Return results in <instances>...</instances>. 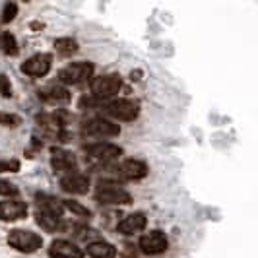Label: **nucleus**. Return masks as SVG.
<instances>
[{
  "instance_id": "nucleus-25",
  "label": "nucleus",
  "mask_w": 258,
  "mask_h": 258,
  "mask_svg": "<svg viewBox=\"0 0 258 258\" xmlns=\"http://www.w3.org/2000/svg\"><path fill=\"white\" fill-rule=\"evenodd\" d=\"M20 190H18V186L12 184L10 181H0V196H8V198H14V196H18Z\"/></svg>"
},
{
  "instance_id": "nucleus-5",
  "label": "nucleus",
  "mask_w": 258,
  "mask_h": 258,
  "mask_svg": "<svg viewBox=\"0 0 258 258\" xmlns=\"http://www.w3.org/2000/svg\"><path fill=\"white\" fill-rule=\"evenodd\" d=\"M93 70H95L93 62H72L66 68H62L56 78L62 86H76V84L88 82L93 76Z\"/></svg>"
},
{
  "instance_id": "nucleus-7",
  "label": "nucleus",
  "mask_w": 258,
  "mask_h": 258,
  "mask_svg": "<svg viewBox=\"0 0 258 258\" xmlns=\"http://www.w3.org/2000/svg\"><path fill=\"white\" fill-rule=\"evenodd\" d=\"M138 246L146 256H159L169 248V239L163 231H150L140 237Z\"/></svg>"
},
{
  "instance_id": "nucleus-14",
  "label": "nucleus",
  "mask_w": 258,
  "mask_h": 258,
  "mask_svg": "<svg viewBox=\"0 0 258 258\" xmlns=\"http://www.w3.org/2000/svg\"><path fill=\"white\" fill-rule=\"evenodd\" d=\"M51 165L56 173H70V171H76V155L72 152H66L60 148H54L51 150Z\"/></svg>"
},
{
  "instance_id": "nucleus-4",
  "label": "nucleus",
  "mask_w": 258,
  "mask_h": 258,
  "mask_svg": "<svg viewBox=\"0 0 258 258\" xmlns=\"http://www.w3.org/2000/svg\"><path fill=\"white\" fill-rule=\"evenodd\" d=\"M8 245L20 250V252H26V254H31V252H37L39 248L43 246V239L41 235L33 231H24V229H14V231L8 233Z\"/></svg>"
},
{
  "instance_id": "nucleus-16",
  "label": "nucleus",
  "mask_w": 258,
  "mask_h": 258,
  "mask_svg": "<svg viewBox=\"0 0 258 258\" xmlns=\"http://www.w3.org/2000/svg\"><path fill=\"white\" fill-rule=\"evenodd\" d=\"M37 95L45 101V103H49V105L68 103V101H70V91L66 90L64 86H56V84L45 86L43 90H39Z\"/></svg>"
},
{
  "instance_id": "nucleus-18",
  "label": "nucleus",
  "mask_w": 258,
  "mask_h": 258,
  "mask_svg": "<svg viewBox=\"0 0 258 258\" xmlns=\"http://www.w3.org/2000/svg\"><path fill=\"white\" fill-rule=\"evenodd\" d=\"M86 254L91 258H116V246L107 241H91V245L86 248Z\"/></svg>"
},
{
  "instance_id": "nucleus-2",
  "label": "nucleus",
  "mask_w": 258,
  "mask_h": 258,
  "mask_svg": "<svg viewBox=\"0 0 258 258\" xmlns=\"http://www.w3.org/2000/svg\"><path fill=\"white\" fill-rule=\"evenodd\" d=\"M93 97H97L99 101L105 99H113L118 95V91L122 88V78L118 74H105V76H97L91 80L90 84Z\"/></svg>"
},
{
  "instance_id": "nucleus-11",
  "label": "nucleus",
  "mask_w": 258,
  "mask_h": 258,
  "mask_svg": "<svg viewBox=\"0 0 258 258\" xmlns=\"http://www.w3.org/2000/svg\"><path fill=\"white\" fill-rule=\"evenodd\" d=\"M27 218V204L16 198H8L0 202V220L2 221H20Z\"/></svg>"
},
{
  "instance_id": "nucleus-12",
  "label": "nucleus",
  "mask_w": 258,
  "mask_h": 258,
  "mask_svg": "<svg viewBox=\"0 0 258 258\" xmlns=\"http://www.w3.org/2000/svg\"><path fill=\"white\" fill-rule=\"evenodd\" d=\"M60 186H62V190L68 194H86L90 190V181H88V177H84L82 173L70 171V173H64V175H62Z\"/></svg>"
},
{
  "instance_id": "nucleus-26",
  "label": "nucleus",
  "mask_w": 258,
  "mask_h": 258,
  "mask_svg": "<svg viewBox=\"0 0 258 258\" xmlns=\"http://www.w3.org/2000/svg\"><path fill=\"white\" fill-rule=\"evenodd\" d=\"M0 95L2 97H10L12 95V84H10L8 76H4V74H0Z\"/></svg>"
},
{
  "instance_id": "nucleus-23",
  "label": "nucleus",
  "mask_w": 258,
  "mask_h": 258,
  "mask_svg": "<svg viewBox=\"0 0 258 258\" xmlns=\"http://www.w3.org/2000/svg\"><path fill=\"white\" fill-rule=\"evenodd\" d=\"M18 16V6L14 4V2H8L6 6H4V10H2V24H10L14 18Z\"/></svg>"
},
{
  "instance_id": "nucleus-19",
  "label": "nucleus",
  "mask_w": 258,
  "mask_h": 258,
  "mask_svg": "<svg viewBox=\"0 0 258 258\" xmlns=\"http://www.w3.org/2000/svg\"><path fill=\"white\" fill-rule=\"evenodd\" d=\"M35 220L37 223L45 229V231L49 233H54V231H62L64 229V221L62 218H56V216H51V214H45V212H35Z\"/></svg>"
},
{
  "instance_id": "nucleus-27",
  "label": "nucleus",
  "mask_w": 258,
  "mask_h": 258,
  "mask_svg": "<svg viewBox=\"0 0 258 258\" xmlns=\"http://www.w3.org/2000/svg\"><path fill=\"white\" fill-rule=\"evenodd\" d=\"M124 258H136V250H134V246H126V256Z\"/></svg>"
},
{
  "instance_id": "nucleus-3",
  "label": "nucleus",
  "mask_w": 258,
  "mask_h": 258,
  "mask_svg": "<svg viewBox=\"0 0 258 258\" xmlns=\"http://www.w3.org/2000/svg\"><path fill=\"white\" fill-rule=\"evenodd\" d=\"M95 200L109 206H122L130 202V194L116 182H99L95 188Z\"/></svg>"
},
{
  "instance_id": "nucleus-17",
  "label": "nucleus",
  "mask_w": 258,
  "mask_h": 258,
  "mask_svg": "<svg viewBox=\"0 0 258 258\" xmlns=\"http://www.w3.org/2000/svg\"><path fill=\"white\" fill-rule=\"evenodd\" d=\"M35 204H37L39 212L51 214V216H56V218H62L64 216V204H62V200H56V196L37 194L35 196Z\"/></svg>"
},
{
  "instance_id": "nucleus-13",
  "label": "nucleus",
  "mask_w": 258,
  "mask_h": 258,
  "mask_svg": "<svg viewBox=\"0 0 258 258\" xmlns=\"http://www.w3.org/2000/svg\"><path fill=\"white\" fill-rule=\"evenodd\" d=\"M49 256L51 258H84L86 252L72 241L66 239H56L51 246H49Z\"/></svg>"
},
{
  "instance_id": "nucleus-9",
  "label": "nucleus",
  "mask_w": 258,
  "mask_h": 258,
  "mask_svg": "<svg viewBox=\"0 0 258 258\" xmlns=\"http://www.w3.org/2000/svg\"><path fill=\"white\" fill-rule=\"evenodd\" d=\"M52 66V56L47 54V52H39V54H33L31 58H27L26 62L22 64V70L24 74L31 78H43L47 76V72L51 70Z\"/></svg>"
},
{
  "instance_id": "nucleus-24",
  "label": "nucleus",
  "mask_w": 258,
  "mask_h": 258,
  "mask_svg": "<svg viewBox=\"0 0 258 258\" xmlns=\"http://www.w3.org/2000/svg\"><path fill=\"white\" fill-rule=\"evenodd\" d=\"M20 161L18 159H0V173H18Z\"/></svg>"
},
{
  "instance_id": "nucleus-20",
  "label": "nucleus",
  "mask_w": 258,
  "mask_h": 258,
  "mask_svg": "<svg viewBox=\"0 0 258 258\" xmlns=\"http://www.w3.org/2000/svg\"><path fill=\"white\" fill-rule=\"evenodd\" d=\"M52 47H54L56 54H60L62 58H68V56H72V54H76L78 52V43H76V39H72V37L56 39Z\"/></svg>"
},
{
  "instance_id": "nucleus-22",
  "label": "nucleus",
  "mask_w": 258,
  "mask_h": 258,
  "mask_svg": "<svg viewBox=\"0 0 258 258\" xmlns=\"http://www.w3.org/2000/svg\"><path fill=\"white\" fill-rule=\"evenodd\" d=\"M62 204H64L66 210H70L72 214H76V216H80V218H90L91 216L90 210H88V208H84L82 204H78L76 200H64Z\"/></svg>"
},
{
  "instance_id": "nucleus-6",
  "label": "nucleus",
  "mask_w": 258,
  "mask_h": 258,
  "mask_svg": "<svg viewBox=\"0 0 258 258\" xmlns=\"http://www.w3.org/2000/svg\"><path fill=\"white\" fill-rule=\"evenodd\" d=\"M122 155V150L109 142H97L86 148V157L93 163H113Z\"/></svg>"
},
{
  "instance_id": "nucleus-8",
  "label": "nucleus",
  "mask_w": 258,
  "mask_h": 258,
  "mask_svg": "<svg viewBox=\"0 0 258 258\" xmlns=\"http://www.w3.org/2000/svg\"><path fill=\"white\" fill-rule=\"evenodd\" d=\"M82 130L90 136H97V138H113L120 134V126L116 122L105 120V118H90L82 124Z\"/></svg>"
},
{
  "instance_id": "nucleus-15",
  "label": "nucleus",
  "mask_w": 258,
  "mask_h": 258,
  "mask_svg": "<svg viewBox=\"0 0 258 258\" xmlns=\"http://www.w3.org/2000/svg\"><path fill=\"white\" fill-rule=\"evenodd\" d=\"M146 225H148V218H146V214H142V212H134V214L126 216L122 221H118L116 231L122 233V235H134V233L144 231V227H146Z\"/></svg>"
},
{
  "instance_id": "nucleus-21",
  "label": "nucleus",
  "mask_w": 258,
  "mask_h": 258,
  "mask_svg": "<svg viewBox=\"0 0 258 258\" xmlns=\"http://www.w3.org/2000/svg\"><path fill=\"white\" fill-rule=\"evenodd\" d=\"M0 51L8 54V56H16L20 52V47H18V41L14 37V33H10V31L0 33Z\"/></svg>"
},
{
  "instance_id": "nucleus-1",
  "label": "nucleus",
  "mask_w": 258,
  "mask_h": 258,
  "mask_svg": "<svg viewBox=\"0 0 258 258\" xmlns=\"http://www.w3.org/2000/svg\"><path fill=\"white\" fill-rule=\"evenodd\" d=\"M103 113L120 122H132L140 116V103L132 99H111L103 105Z\"/></svg>"
},
{
  "instance_id": "nucleus-10",
  "label": "nucleus",
  "mask_w": 258,
  "mask_h": 258,
  "mask_svg": "<svg viewBox=\"0 0 258 258\" xmlns=\"http://www.w3.org/2000/svg\"><path fill=\"white\" fill-rule=\"evenodd\" d=\"M148 173H150V169L148 165L140 161V159H126V161H122L118 169H116V175L120 177V179H124V181H142L148 177Z\"/></svg>"
}]
</instances>
